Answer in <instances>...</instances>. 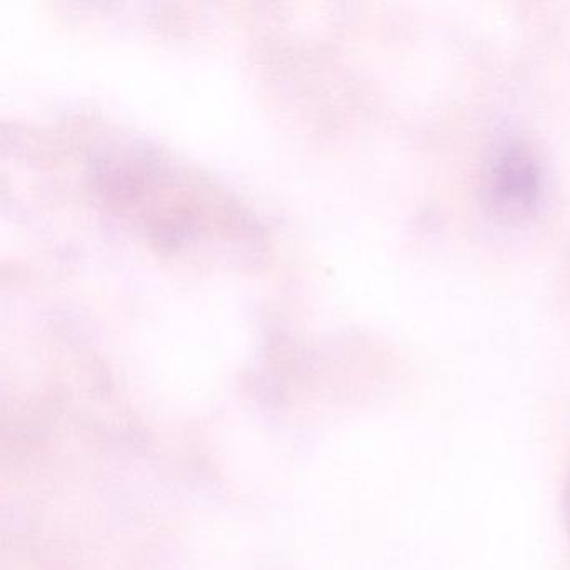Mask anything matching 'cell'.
<instances>
[{"mask_svg":"<svg viewBox=\"0 0 570 570\" xmlns=\"http://www.w3.org/2000/svg\"><path fill=\"white\" fill-rule=\"evenodd\" d=\"M493 188L499 196V203L515 208L527 206L537 188L535 169L525 156H507L503 165L497 169Z\"/></svg>","mask_w":570,"mask_h":570,"instance_id":"1","label":"cell"}]
</instances>
